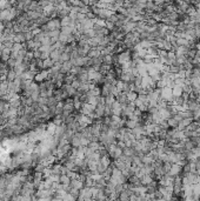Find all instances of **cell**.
Instances as JSON below:
<instances>
[{"mask_svg": "<svg viewBox=\"0 0 200 201\" xmlns=\"http://www.w3.org/2000/svg\"><path fill=\"white\" fill-rule=\"evenodd\" d=\"M131 61V54L129 52H122L118 56V62L120 65H125Z\"/></svg>", "mask_w": 200, "mask_h": 201, "instance_id": "1", "label": "cell"}, {"mask_svg": "<svg viewBox=\"0 0 200 201\" xmlns=\"http://www.w3.org/2000/svg\"><path fill=\"white\" fill-rule=\"evenodd\" d=\"M125 94L127 95V100L131 101V102H134L138 99V94L135 92H133V91H131V92H129V93H125Z\"/></svg>", "mask_w": 200, "mask_h": 201, "instance_id": "2", "label": "cell"}]
</instances>
